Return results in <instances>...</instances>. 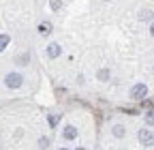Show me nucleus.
Wrapping results in <instances>:
<instances>
[{"mask_svg":"<svg viewBox=\"0 0 154 150\" xmlns=\"http://www.w3.org/2000/svg\"><path fill=\"white\" fill-rule=\"evenodd\" d=\"M49 7L54 11H58V9H60V0H49Z\"/></svg>","mask_w":154,"mask_h":150,"instance_id":"obj_10","label":"nucleus"},{"mask_svg":"<svg viewBox=\"0 0 154 150\" xmlns=\"http://www.w3.org/2000/svg\"><path fill=\"white\" fill-rule=\"evenodd\" d=\"M150 34L154 36V22H152V26H150Z\"/></svg>","mask_w":154,"mask_h":150,"instance_id":"obj_13","label":"nucleus"},{"mask_svg":"<svg viewBox=\"0 0 154 150\" xmlns=\"http://www.w3.org/2000/svg\"><path fill=\"white\" fill-rule=\"evenodd\" d=\"M146 95H148V86L146 84H137V86H133V90H131V97L133 99H146Z\"/></svg>","mask_w":154,"mask_h":150,"instance_id":"obj_1","label":"nucleus"},{"mask_svg":"<svg viewBox=\"0 0 154 150\" xmlns=\"http://www.w3.org/2000/svg\"><path fill=\"white\" fill-rule=\"evenodd\" d=\"M5 82H7V86H9V88H19L24 80H22V75H19V73H9Z\"/></svg>","mask_w":154,"mask_h":150,"instance_id":"obj_2","label":"nucleus"},{"mask_svg":"<svg viewBox=\"0 0 154 150\" xmlns=\"http://www.w3.org/2000/svg\"><path fill=\"white\" fill-rule=\"evenodd\" d=\"M146 122L148 124H154V109H150L148 114H146Z\"/></svg>","mask_w":154,"mask_h":150,"instance_id":"obj_8","label":"nucleus"},{"mask_svg":"<svg viewBox=\"0 0 154 150\" xmlns=\"http://www.w3.org/2000/svg\"><path fill=\"white\" fill-rule=\"evenodd\" d=\"M58 54H60V47H58L56 43H49L47 45V56H49V58H56Z\"/></svg>","mask_w":154,"mask_h":150,"instance_id":"obj_5","label":"nucleus"},{"mask_svg":"<svg viewBox=\"0 0 154 150\" xmlns=\"http://www.w3.org/2000/svg\"><path fill=\"white\" fill-rule=\"evenodd\" d=\"M139 142H141L143 146H152V144H154V135H152V131L141 129V131H139Z\"/></svg>","mask_w":154,"mask_h":150,"instance_id":"obj_3","label":"nucleus"},{"mask_svg":"<svg viewBox=\"0 0 154 150\" xmlns=\"http://www.w3.org/2000/svg\"><path fill=\"white\" fill-rule=\"evenodd\" d=\"M99 80H109V71H107V69L99 71Z\"/></svg>","mask_w":154,"mask_h":150,"instance_id":"obj_9","label":"nucleus"},{"mask_svg":"<svg viewBox=\"0 0 154 150\" xmlns=\"http://www.w3.org/2000/svg\"><path fill=\"white\" fill-rule=\"evenodd\" d=\"M113 135H116V137H122V135H124V127L116 124V127H113Z\"/></svg>","mask_w":154,"mask_h":150,"instance_id":"obj_7","label":"nucleus"},{"mask_svg":"<svg viewBox=\"0 0 154 150\" xmlns=\"http://www.w3.org/2000/svg\"><path fill=\"white\" fill-rule=\"evenodd\" d=\"M9 45V34H0V52Z\"/></svg>","mask_w":154,"mask_h":150,"instance_id":"obj_6","label":"nucleus"},{"mask_svg":"<svg viewBox=\"0 0 154 150\" xmlns=\"http://www.w3.org/2000/svg\"><path fill=\"white\" fill-rule=\"evenodd\" d=\"M38 30H41V34H49V32H47V30H49L47 24H41V26H38Z\"/></svg>","mask_w":154,"mask_h":150,"instance_id":"obj_12","label":"nucleus"},{"mask_svg":"<svg viewBox=\"0 0 154 150\" xmlns=\"http://www.w3.org/2000/svg\"><path fill=\"white\" fill-rule=\"evenodd\" d=\"M62 135H64V139H75V137H77V129H75L73 124H66L64 131H62Z\"/></svg>","mask_w":154,"mask_h":150,"instance_id":"obj_4","label":"nucleus"},{"mask_svg":"<svg viewBox=\"0 0 154 150\" xmlns=\"http://www.w3.org/2000/svg\"><path fill=\"white\" fill-rule=\"evenodd\" d=\"M47 122H49V127L54 129V127L58 124V116H49V120H47Z\"/></svg>","mask_w":154,"mask_h":150,"instance_id":"obj_11","label":"nucleus"}]
</instances>
